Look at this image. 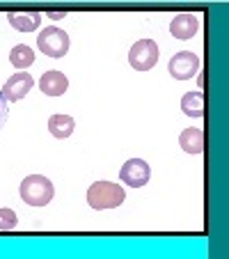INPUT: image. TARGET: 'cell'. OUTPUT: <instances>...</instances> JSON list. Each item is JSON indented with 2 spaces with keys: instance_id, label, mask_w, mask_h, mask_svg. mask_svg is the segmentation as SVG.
<instances>
[{
  "instance_id": "1",
  "label": "cell",
  "mask_w": 229,
  "mask_h": 259,
  "mask_svg": "<svg viewBox=\"0 0 229 259\" xmlns=\"http://www.w3.org/2000/svg\"><path fill=\"white\" fill-rule=\"evenodd\" d=\"M124 197H126L124 188L112 184V181H94L87 188V204L97 211L115 209L124 202Z\"/></svg>"
},
{
  "instance_id": "2",
  "label": "cell",
  "mask_w": 229,
  "mask_h": 259,
  "mask_svg": "<svg viewBox=\"0 0 229 259\" xmlns=\"http://www.w3.org/2000/svg\"><path fill=\"white\" fill-rule=\"evenodd\" d=\"M55 195V188L51 179L44 175H30L21 181V197L30 206H46Z\"/></svg>"
},
{
  "instance_id": "3",
  "label": "cell",
  "mask_w": 229,
  "mask_h": 259,
  "mask_svg": "<svg viewBox=\"0 0 229 259\" xmlns=\"http://www.w3.org/2000/svg\"><path fill=\"white\" fill-rule=\"evenodd\" d=\"M37 46H39V51L44 55H49V58H64L69 51V34L64 32L62 28H55V25H49V28H44L39 32V37H37Z\"/></svg>"
},
{
  "instance_id": "4",
  "label": "cell",
  "mask_w": 229,
  "mask_h": 259,
  "mask_svg": "<svg viewBox=\"0 0 229 259\" xmlns=\"http://www.w3.org/2000/svg\"><path fill=\"white\" fill-rule=\"evenodd\" d=\"M128 62L138 71H149L158 62V46L154 39H140L128 51Z\"/></svg>"
},
{
  "instance_id": "5",
  "label": "cell",
  "mask_w": 229,
  "mask_h": 259,
  "mask_svg": "<svg viewBox=\"0 0 229 259\" xmlns=\"http://www.w3.org/2000/svg\"><path fill=\"white\" fill-rule=\"evenodd\" d=\"M149 177H151V167L142 158H128L122 165V170H119V179L131 188H142L149 181Z\"/></svg>"
},
{
  "instance_id": "6",
  "label": "cell",
  "mask_w": 229,
  "mask_h": 259,
  "mask_svg": "<svg viewBox=\"0 0 229 259\" xmlns=\"http://www.w3.org/2000/svg\"><path fill=\"white\" fill-rule=\"evenodd\" d=\"M197 69H200V58H197L195 53H190V51H181V53H176L174 58L170 60V64H167L170 76L176 78V80L193 78V76L197 73Z\"/></svg>"
},
{
  "instance_id": "7",
  "label": "cell",
  "mask_w": 229,
  "mask_h": 259,
  "mask_svg": "<svg viewBox=\"0 0 229 259\" xmlns=\"http://www.w3.org/2000/svg\"><path fill=\"white\" fill-rule=\"evenodd\" d=\"M32 85H34L32 76H30L28 71H19V73H14V76L7 78V83L3 85L0 94H3V99H5L7 103L10 101H21V99L28 97V92L32 90Z\"/></svg>"
},
{
  "instance_id": "8",
  "label": "cell",
  "mask_w": 229,
  "mask_h": 259,
  "mask_svg": "<svg viewBox=\"0 0 229 259\" xmlns=\"http://www.w3.org/2000/svg\"><path fill=\"white\" fill-rule=\"evenodd\" d=\"M200 30V19L195 14H176L174 21L170 23V32L174 39H190L193 34Z\"/></svg>"
},
{
  "instance_id": "9",
  "label": "cell",
  "mask_w": 229,
  "mask_h": 259,
  "mask_svg": "<svg viewBox=\"0 0 229 259\" xmlns=\"http://www.w3.org/2000/svg\"><path fill=\"white\" fill-rule=\"evenodd\" d=\"M69 88V80L62 71H46L39 78V90L46 97H62Z\"/></svg>"
},
{
  "instance_id": "10",
  "label": "cell",
  "mask_w": 229,
  "mask_h": 259,
  "mask_svg": "<svg viewBox=\"0 0 229 259\" xmlns=\"http://www.w3.org/2000/svg\"><path fill=\"white\" fill-rule=\"evenodd\" d=\"M7 21L19 32H34L41 23V14L39 12H10Z\"/></svg>"
},
{
  "instance_id": "11",
  "label": "cell",
  "mask_w": 229,
  "mask_h": 259,
  "mask_svg": "<svg viewBox=\"0 0 229 259\" xmlns=\"http://www.w3.org/2000/svg\"><path fill=\"white\" fill-rule=\"evenodd\" d=\"M179 145L188 154H202L204 152V133H202V128H186L179 136Z\"/></svg>"
},
{
  "instance_id": "12",
  "label": "cell",
  "mask_w": 229,
  "mask_h": 259,
  "mask_svg": "<svg viewBox=\"0 0 229 259\" xmlns=\"http://www.w3.org/2000/svg\"><path fill=\"white\" fill-rule=\"evenodd\" d=\"M73 128H76V122H73L71 115H53V117L49 119V131L51 136L55 138H69L73 133Z\"/></svg>"
},
{
  "instance_id": "13",
  "label": "cell",
  "mask_w": 229,
  "mask_h": 259,
  "mask_svg": "<svg viewBox=\"0 0 229 259\" xmlns=\"http://www.w3.org/2000/svg\"><path fill=\"white\" fill-rule=\"evenodd\" d=\"M181 110H184L188 117H202L204 113V97L200 92H188L181 99Z\"/></svg>"
},
{
  "instance_id": "14",
  "label": "cell",
  "mask_w": 229,
  "mask_h": 259,
  "mask_svg": "<svg viewBox=\"0 0 229 259\" xmlns=\"http://www.w3.org/2000/svg\"><path fill=\"white\" fill-rule=\"evenodd\" d=\"M10 62L14 64L16 69H28L30 64L34 62V51L30 49V46H25V44H19V46H14L12 49V53H10Z\"/></svg>"
},
{
  "instance_id": "15",
  "label": "cell",
  "mask_w": 229,
  "mask_h": 259,
  "mask_svg": "<svg viewBox=\"0 0 229 259\" xmlns=\"http://www.w3.org/2000/svg\"><path fill=\"white\" fill-rule=\"evenodd\" d=\"M19 223L16 213L12 209H0V232H12Z\"/></svg>"
},
{
  "instance_id": "16",
  "label": "cell",
  "mask_w": 229,
  "mask_h": 259,
  "mask_svg": "<svg viewBox=\"0 0 229 259\" xmlns=\"http://www.w3.org/2000/svg\"><path fill=\"white\" fill-rule=\"evenodd\" d=\"M7 117H10V110H7V101L3 99V94H0V131H3V126L7 124Z\"/></svg>"
},
{
  "instance_id": "17",
  "label": "cell",
  "mask_w": 229,
  "mask_h": 259,
  "mask_svg": "<svg viewBox=\"0 0 229 259\" xmlns=\"http://www.w3.org/2000/svg\"><path fill=\"white\" fill-rule=\"evenodd\" d=\"M62 16H67V12H49V19H62Z\"/></svg>"
}]
</instances>
